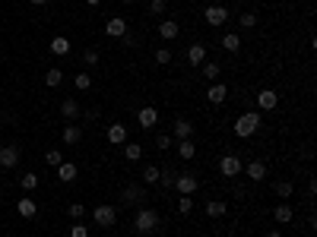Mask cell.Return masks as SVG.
Wrapping results in <instances>:
<instances>
[{
  "instance_id": "1",
  "label": "cell",
  "mask_w": 317,
  "mask_h": 237,
  "mask_svg": "<svg viewBox=\"0 0 317 237\" xmlns=\"http://www.w3.org/2000/svg\"><path fill=\"white\" fill-rule=\"evenodd\" d=\"M159 212L156 209H149V206H143V209H137V218H133V231L137 234H152L159 228Z\"/></svg>"
},
{
  "instance_id": "2",
  "label": "cell",
  "mask_w": 317,
  "mask_h": 237,
  "mask_svg": "<svg viewBox=\"0 0 317 237\" xmlns=\"http://www.w3.org/2000/svg\"><path fill=\"white\" fill-rule=\"evenodd\" d=\"M257 130H260V114L257 111H248V114H241L238 121H235V136L238 139H251Z\"/></svg>"
},
{
  "instance_id": "3",
  "label": "cell",
  "mask_w": 317,
  "mask_h": 237,
  "mask_svg": "<svg viewBox=\"0 0 317 237\" xmlns=\"http://www.w3.org/2000/svg\"><path fill=\"white\" fill-rule=\"evenodd\" d=\"M121 203L124 206H137V209H143L146 206V187H140V184H127L121 190Z\"/></svg>"
},
{
  "instance_id": "4",
  "label": "cell",
  "mask_w": 317,
  "mask_h": 237,
  "mask_svg": "<svg viewBox=\"0 0 317 237\" xmlns=\"http://www.w3.org/2000/svg\"><path fill=\"white\" fill-rule=\"evenodd\" d=\"M197 187H200V181H197V174H191V171H184V174L174 177V190H178L181 196H194Z\"/></svg>"
},
{
  "instance_id": "5",
  "label": "cell",
  "mask_w": 317,
  "mask_h": 237,
  "mask_svg": "<svg viewBox=\"0 0 317 237\" xmlns=\"http://www.w3.org/2000/svg\"><path fill=\"white\" fill-rule=\"evenodd\" d=\"M19 155H22V149L16 146V142H10V146H4V149H0V168L13 171L16 164H19Z\"/></svg>"
},
{
  "instance_id": "6",
  "label": "cell",
  "mask_w": 317,
  "mask_h": 237,
  "mask_svg": "<svg viewBox=\"0 0 317 237\" xmlns=\"http://www.w3.org/2000/svg\"><path fill=\"white\" fill-rule=\"evenodd\" d=\"M241 168H244V164H241L238 155H222L219 158V171H222V177H229V181H232V177H238Z\"/></svg>"
},
{
  "instance_id": "7",
  "label": "cell",
  "mask_w": 317,
  "mask_h": 237,
  "mask_svg": "<svg viewBox=\"0 0 317 237\" xmlns=\"http://www.w3.org/2000/svg\"><path fill=\"white\" fill-rule=\"evenodd\" d=\"M92 218H96L99 228H111V224L117 221V209H114V206H96Z\"/></svg>"
},
{
  "instance_id": "8",
  "label": "cell",
  "mask_w": 317,
  "mask_h": 237,
  "mask_svg": "<svg viewBox=\"0 0 317 237\" xmlns=\"http://www.w3.org/2000/svg\"><path fill=\"white\" fill-rule=\"evenodd\" d=\"M203 19H206L213 29H219V26H225V22H229V10H225V7H219V4H216V7H206Z\"/></svg>"
},
{
  "instance_id": "9",
  "label": "cell",
  "mask_w": 317,
  "mask_h": 237,
  "mask_svg": "<svg viewBox=\"0 0 317 237\" xmlns=\"http://www.w3.org/2000/svg\"><path fill=\"white\" fill-rule=\"evenodd\" d=\"M137 124L143 127V130H152V127L159 124V111L152 108V104H146V108H140V111H137Z\"/></svg>"
},
{
  "instance_id": "10",
  "label": "cell",
  "mask_w": 317,
  "mask_h": 237,
  "mask_svg": "<svg viewBox=\"0 0 317 237\" xmlns=\"http://www.w3.org/2000/svg\"><path fill=\"white\" fill-rule=\"evenodd\" d=\"M276 104H279V95L273 89H260V92H257V108H260V111H273Z\"/></svg>"
},
{
  "instance_id": "11",
  "label": "cell",
  "mask_w": 317,
  "mask_h": 237,
  "mask_svg": "<svg viewBox=\"0 0 317 237\" xmlns=\"http://www.w3.org/2000/svg\"><path fill=\"white\" fill-rule=\"evenodd\" d=\"M178 32H181V26H178L174 19H162V22H159V38L174 41V38H178Z\"/></svg>"
},
{
  "instance_id": "12",
  "label": "cell",
  "mask_w": 317,
  "mask_h": 237,
  "mask_svg": "<svg viewBox=\"0 0 317 237\" xmlns=\"http://www.w3.org/2000/svg\"><path fill=\"white\" fill-rule=\"evenodd\" d=\"M225 98H229L225 82H213V86H209V92H206V101H209V104H222Z\"/></svg>"
},
{
  "instance_id": "13",
  "label": "cell",
  "mask_w": 317,
  "mask_h": 237,
  "mask_svg": "<svg viewBox=\"0 0 317 237\" xmlns=\"http://www.w3.org/2000/svg\"><path fill=\"white\" fill-rule=\"evenodd\" d=\"M127 136H130V133H127L124 124H111V127H108V142H111V146H124Z\"/></svg>"
},
{
  "instance_id": "14",
  "label": "cell",
  "mask_w": 317,
  "mask_h": 237,
  "mask_svg": "<svg viewBox=\"0 0 317 237\" xmlns=\"http://www.w3.org/2000/svg\"><path fill=\"white\" fill-rule=\"evenodd\" d=\"M292 218H295V209H292L289 203H279V206L273 209V221H279V224H292Z\"/></svg>"
},
{
  "instance_id": "15",
  "label": "cell",
  "mask_w": 317,
  "mask_h": 237,
  "mask_svg": "<svg viewBox=\"0 0 317 237\" xmlns=\"http://www.w3.org/2000/svg\"><path fill=\"white\" fill-rule=\"evenodd\" d=\"M76 174H79V168H76L73 161H61V164H57V177H61L64 184H73Z\"/></svg>"
},
{
  "instance_id": "16",
  "label": "cell",
  "mask_w": 317,
  "mask_h": 237,
  "mask_svg": "<svg viewBox=\"0 0 317 237\" xmlns=\"http://www.w3.org/2000/svg\"><path fill=\"white\" fill-rule=\"evenodd\" d=\"M16 209H19V215H22V218H35V215H38V206H35V199H32V196H19Z\"/></svg>"
},
{
  "instance_id": "17",
  "label": "cell",
  "mask_w": 317,
  "mask_h": 237,
  "mask_svg": "<svg viewBox=\"0 0 317 237\" xmlns=\"http://www.w3.org/2000/svg\"><path fill=\"white\" fill-rule=\"evenodd\" d=\"M171 130H174V139H191L194 136V124L187 121V117H178Z\"/></svg>"
},
{
  "instance_id": "18",
  "label": "cell",
  "mask_w": 317,
  "mask_h": 237,
  "mask_svg": "<svg viewBox=\"0 0 317 237\" xmlns=\"http://www.w3.org/2000/svg\"><path fill=\"white\" fill-rule=\"evenodd\" d=\"M105 32H108L111 38H124L127 35V19H108L105 22Z\"/></svg>"
},
{
  "instance_id": "19",
  "label": "cell",
  "mask_w": 317,
  "mask_h": 237,
  "mask_svg": "<svg viewBox=\"0 0 317 237\" xmlns=\"http://www.w3.org/2000/svg\"><path fill=\"white\" fill-rule=\"evenodd\" d=\"M178 155H181L184 161L197 158V142H194V139H178Z\"/></svg>"
},
{
  "instance_id": "20",
  "label": "cell",
  "mask_w": 317,
  "mask_h": 237,
  "mask_svg": "<svg viewBox=\"0 0 317 237\" xmlns=\"http://www.w3.org/2000/svg\"><path fill=\"white\" fill-rule=\"evenodd\" d=\"M241 171H248V181H263L266 177V164L263 161H248V168H241Z\"/></svg>"
},
{
  "instance_id": "21",
  "label": "cell",
  "mask_w": 317,
  "mask_h": 237,
  "mask_svg": "<svg viewBox=\"0 0 317 237\" xmlns=\"http://www.w3.org/2000/svg\"><path fill=\"white\" fill-rule=\"evenodd\" d=\"M187 61H191L194 67H200L206 61V44H191L187 47Z\"/></svg>"
},
{
  "instance_id": "22",
  "label": "cell",
  "mask_w": 317,
  "mask_h": 237,
  "mask_svg": "<svg viewBox=\"0 0 317 237\" xmlns=\"http://www.w3.org/2000/svg\"><path fill=\"white\" fill-rule=\"evenodd\" d=\"M225 212H229L225 199H209V203H206V215H209V218H222Z\"/></svg>"
},
{
  "instance_id": "23",
  "label": "cell",
  "mask_w": 317,
  "mask_h": 237,
  "mask_svg": "<svg viewBox=\"0 0 317 237\" xmlns=\"http://www.w3.org/2000/svg\"><path fill=\"white\" fill-rule=\"evenodd\" d=\"M61 136H64V142H67V146H76V142H79V139H83V130H79L76 124H67Z\"/></svg>"
},
{
  "instance_id": "24",
  "label": "cell",
  "mask_w": 317,
  "mask_h": 237,
  "mask_svg": "<svg viewBox=\"0 0 317 237\" xmlns=\"http://www.w3.org/2000/svg\"><path fill=\"white\" fill-rule=\"evenodd\" d=\"M273 193L286 203V199H289L292 193H295V184H292V181H276V184H273Z\"/></svg>"
},
{
  "instance_id": "25",
  "label": "cell",
  "mask_w": 317,
  "mask_h": 237,
  "mask_svg": "<svg viewBox=\"0 0 317 237\" xmlns=\"http://www.w3.org/2000/svg\"><path fill=\"white\" fill-rule=\"evenodd\" d=\"M51 54H57V57L70 54V38H67V35H57V38H51Z\"/></svg>"
},
{
  "instance_id": "26",
  "label": "cell",
  "mask_w": 317,
  "mask_h": 237,
  "mask_svg": "<svg viewBox=\"0 0 317 237\" xmlns=\"http://www.w3.org/2000/svg\"><path fill=\"white\" fill-rule=\"evenodd\" d=\"M124 158L127 161H140L143 158V146H140V142H124Z\"/></svg>"
},
{
  "instance_id": "27",
  "label": "cell",
  "mask_w": 317,
  "mask_h": 237,
  "mask_svg": "<svg viewBox=\"0 0 317 237\" xmlns=\"http://www.w3.org/2000/svg\"><path fill=\"white\" fill-rule=\"evenodd\" d=\"M61 82H64V73H61V70H57V67L44 70V86H48V89H57V86H61Z\"/></svg>"
},
{
  "instance_id": "28",
  "label": "cell",
  "mask_w": 317,
  "mask_h": 237,
  "mask_svg": "<svg viewBox=\"0 0 317 237\" xmlns=\"http://www.w3.org/2000/svg\"><path fill=\"white\" fill-rule=\"evenodd\" d=\"M222 47H225L229 54H238L241 51V38L235 32H229V35H222Z\"/></svg>"
},
{
  "instance_id": "29",
  "label": "cell",
  "mask_w": 317,
  "mask_h": 237,
  "mask_svg": "<svg viewBox=\"0 0 317 237\" xmlns=\"http://www.w3.org/2000/svg\"><path fill=\"white\" fill-rule=\"evenodd\" d=\"M61 114L67 117V121H76V117H79V114H83V111H79V104H76L73 98H67V101L61 104Z\"/></svg>"
},
{
  "instance_id": "30",
  "label": "cell",
  "mask_w": 317,
  "mask_h": 237,
  "mask_svg": "<svg viewBox=\"0 0 317 237\" xmlns=\"http://www.w3.org/2000/svg\"><path fill=\"white\" fill-rule=\"evenodd\" d=\"M174 177H178V174H174L171 168H159V187L162 190H171L174 187Z\"/></svg>"
},
{
  "instance_id": "31",
  "label": "cell",
  "mask_w": 317,
  "mask_h": 237,
  "mask_svg": "<svg viewBox=\"0 0 317 237\" xmlns=\"http://www.w3.org/2000/svg\"><path fill=\"white\" fill-rule=\"evenodd\" d=\"M19 187L26 190V193H32L35 187H38V174H32V171H26V174H19Z\"/></svg>"
},
{
  "instance_id": "32",
  "label": "cell",
  "mask_w": 317,
  "mask_h": 237,
  "mask_svg": "<svg viewBox=\"0 0 317 237\" xmlns=\"http://www.w3.org/2000/svg\"><path fill=\"white\" fill-rule=\"evenodd\" d=\"M200 70H203V76H206V79L219 82V70H222V67H219L216 61H203V64H200Z\"/></svg>"
},
{
  "instance_id": "33",
  "label": "cell",
  "mask_w": 317,
  "mask_h": 237,
  "mask_svg": "<svg viewBox=\"0 0 317 237\" xmlns=\"http://www.w3.org/2000/svg\"><path fill=\"white\" fill-rule=\"evenodd\" d=\"M67 215L73 218V221H79V218L86 215V206H83V203H70V206H67Z\"/></svg>"
},
{
  "instance_id": "34",
  "label": "cell",
  "mask_w": 317,
  "mask_h": 237,
  "mask_svg": "<svg viewBox=\"0 0 317 237\" xmlns=\"http://www.w3.org/2000/svg\"><path fill=\"white\" fill-rule=\"evenodd\" d=\"M143 181H146V184H159V164H146Z\"/></svg>"
},
{
  "instance_id": "35",
  "label": "cell",
  "mask_w": 317,
  "mask_h": 237,
  "mask_svg": "<svg viewBox=\"0 0 317 237\" xmlns=\"http://www.w3.org/2000/svg\"><path fill=\"white\" fill-rule=\"evenodd\" d=\"M73 82H76V89H79V92L92 89V76H89V73H76V79H73Z\"/></svg>"
},
{
  "instance_id": "36",
  "label": "cell",
  "mask_w": 317,
  "mask_h": 237,
  "mask_svg": "<svg viewBox=\"0 0 317 237\" xmlns=\"http://www.w3.org/2000/svg\"><path fill=\"white\" fill-rule=\"evenodd\" d=\"M156 64L159 67H168L171 64V51H168V47H159V51H156Z\"/></svg>"
},
{
  "instance_id": "37",
  "label": "cell",
  "mask_w": 317,
  "mask_h": 237,
  "mask_svg": "<svg viewBox=\"0 0 317 237\" xmlns=\"http://www.w3.org/2000/svg\"><path fill=\"white\" fill-rule=\"evenodd\" d=\"M156 149H159V152H168V149H171V136H168V133H159V136H156Z\"/></svg>"
},
{
  "instance_id": "38",
  "label": "cell",
  "mask_w": 317,
  "mask_h": 237,
  "mask_svg": "<svg viewBox=\"0 0 317 237\" xmlns=\"http://www.w3.org/2000/svg\"><path fill=\"white\" fill-rule=\"evenodd\" d=\"M165 10H168V4H165V0H152V4H149V13H152V16H162Z\"/></svg>"
},
{
  "instance_id": "39",
  "label": "cell",
  "mask_w": 317,
  "mask_h": 237,
  "mask_svg": "<svg viewBox=\"0 0 317 237\" xmlns=\"http://www.w3.org/2000/svg\"><path fill=\"white\" fill-rule=\"evenodd\" d=\"M238 22H241V29H254V26H257V16H254V13H241Z\"/></svg>"
},
{
  "instance_id": "40",
  "label": "cell",
  "mask_w": 317,
  "mask_h": 237,
  "mask_svg": "<svg viewBox=\"0 0 317 237\" xmlns=\"http://www.w3.org/2000/svg\"><path fill=\"white\" fill-rule=\"evenodd\" d=\"M44 161H48L51 168H57V164H61L64 158H61V152H57V149H51V152H44Z\"/></svg>"
},
{
  "instance_id": "41",
  "label": "cell",
  "mask_w": 317,
  "mask_h": 237,
  "mask_svg": "<svg viewBox=\"0 0 317 237\" xmlns=\"http://www.w3.org/2000/svg\"><path fill=\"white\" fill-rule=\"evenodd\" d=\"M70 237H89V228H86V224H70Z\"/></svg>"
},
{
  "instance_id": "42",
  "label": "cell",
  "mask_w": 317,
  "mask_h": 237,
  "mask_svg": "<svg viewBox=\"0 0 317 237\" xmlns=\"http://www.w3.org/2000/svg\"><path fill=\"white\" fill-rule=\"evenodd\" d=\"M191 209H194V199H191V196H181V199H178V212H181V215H187Z\"/></svg>"
},
{
  "instance_id": "43",
  "label": "cell",
  "mask_w": 317,
  "mask_h": 237,
  "mask_svg": "<svg viewBox=\"0 0 317 237\" xmlns=\"http://www.w3.org/2000/svg\"><path fill=\"white\" fill-rule=\"evenodd\" d=\"M83 61H86L89 67H92V64H99V51H96V47H89V51L83 54Z\"/></svg>"
},
{
  "instance_id": "44",
  "label": "cell",
  "mask_w": 317,
  "mask_h": 237,
  "mask_svg": "<svg viewBox=\"0 0 317 237\" xmlns=\"http://www.w3.org/2000/svg\"><path fill=\"white\" fill-rule=\"evenodd\" d=\"M121 41H124V47H137V35H133V32H127Z\"/></svg>"
},
{
  "instance_id": "45",
  "label": "cell",
  "mask_w": 317,
  "mask_h": 237,
  "mask_svg": "<svg viewBox=\"0 0 317 237\" xmlns=\"http://www.w3.org/2000/svg\"><path fill=\"white\" fill-rule=\"evenodd\" d=\"M86 117H89V121H99L102 111H99V108H92V111H86Z\"/></svg>"
},
{
  "instance_id": "46",
  "label": "cell",
  "mask_w": 317,
  "mask_h": 237,
  "mask_svg": "<svg viewBox=\"0 0 317 237\" xmlns=\"http://www.w3.org/2000/svg\"><path fill=\"white\" fill-rule=\"evenodd\" d=\"M29 4H35V7H41V4H48V0H29Z\"/></svg>"
},
{
  "instance_id": "47",
  "label": "cell",
  "mask_w": 317,
  "mask_h": 237,
  "mask_svg": "<svg viewBox=\"0 0 317 237\" xmlns=\"http://www.w3.org/2000/svg\"><path fill=\"white\" fill-rule=\"evenodd\" d=\"M86 4H89V7H99V4H102V0H86Z\"/></svg>"
},
{
  "instance_id": "48",
  "label": "cell",
  "mask_w": 317,
  "mask_h": 237,
  "mask_svg": "<svg viewBox=\"0 0 317 237\" xmlns=\"http://www.w3.org/2000/svg\"><path fill=\"white\" fill-rule=\"evenodd\" d=\"M266 237H283V234H279V231H269V234H266Z\"/></svg>"
},
{
  "instance_id": "49",
  "label": "cell",
  "mask_w": 317,
  "mask_h": 237,
  "mask_svg": "<svg viewBox=\"0 0 317 237\" xmlns=\"http://www.w3.org/2000/svg\"><path fill=\"white\" fill-rule=\"evenodd\" d=\"M124 4H133V0H124Z\"/></svg>"
}]
</instances>
